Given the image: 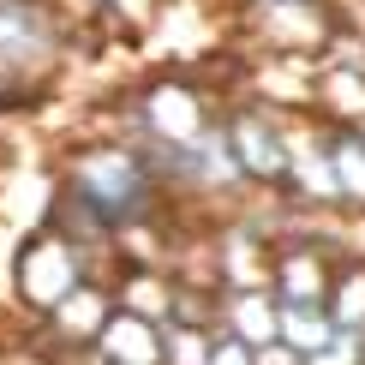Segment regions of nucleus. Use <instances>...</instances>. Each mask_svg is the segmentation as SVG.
<instances>
[{"instance_id":"obj_1","label":"nucleus","mask_w":365,"mask_h":365,"mask_svg":"<svg viewBox=\"0 0 365 365\" xmlns=\"http://www.w3.org/2000/svg\"><path fill=\"white\" fill-rule=\"evenodd\" d=\"M150 162L132 150H84L72 162V204L84 210L96 227H126L132 216L150 210Z\"/></svg>"},{"instance_id":"obj_2","label":"nucleus","mask_w":365,"mask_h":365,"mask_svg":"<svg viewBox=\"0 0 365 365\" xmlns=\"http://www.w3.org/2000/svg\"><path fill=\"white\" fill-rule=\"evenodd\" d=\"M78 287V246L66 234H30L19 246V299L30 312H60Z\"/></svg>"},{"instance_id":"obj_3","label":"nucleus","mask_w":365,"mask_h":365,"mask_svg":"<svg viewBox=\"0 0 365 365\" xmlns=\"http://www.w3.org/2000/svg\"><path fill=\"white\" fill-rule=\"evenodd\" d=\"M341 19L324 0H257V36L276 60H306V54H329Z\"/></svg>"},{"instance_id":"obj_4","label":"nucleus","mask_w":365,"mask_h":365,"mask_svg":"<svg viewBox=\"0 0 365 365\" xmlns=\"http://www.w3.org/2000/svg\"><path fill=\"white\" fill-rule=\"evenodd\" d=\"M222 144L234 156L240 180H257V186H287V168H294V144L282 138V126L264 108H234L222 120Z\"/></svg>"},{"instance_id":"obj_5","label":"nucleus","mask_w":365,"mask_h":365,"mask_svg":"<svg viewBox=\"0 0 365 365\" xmlns=\"http://www.w3.org/2000/svg\"><path fill=\"white\" fill-rule=\"evenodd\" d=\"M341 246L336 240H282L269 252V294L282 306H324L329 282H336Z\"/></svg>"},{"instance_id":"obj_6","label":"nucleus","mask_w":365,"mask_h":365,"mask_svg":"<svg viewBox=\"0 0 365 365\" xmlns=\"http://www.w3.org/2000/svg\"><path fill=\"white\" fill-rule=\"evenodd\" d=\"M222 324H227L234 341H246V347L264 354V347L282 341V299L269 287H227L222 294Z\"/></svg>"},{"instance_id":"obj_7","label":"nucleus","mask_w":365,"mask_h":365,"mask_svg":"<svg viewBox=\"0 0 365 365\" xmlns=\"http://www.w3.org/2000/svg\"><path fill=\"white\" fill-rule=\"evenodd\" d=\"M96 354L108 365H168V341H162V329L150 324L138 312H114L108 329H102Z\"/></svg>"},{"instance_id":"obj_8","label":"nucleus","mask_w":365,"mask_h":365,"mask_svg":"<svg viewBox=\"0 0 365 365\" xmlns=\"http://www.w3.org/2000/svg\"><path fill=\"white\" fill-rule=\"evenodd\" d=\"M48 42H54V19L42 0H0V54L6 60L42 54Z\"/></svg>"},{"instance_id":"obj_9","label":"nucleus","mask_w":365,"mask_h":365,"mask_svg":"<svg viewBox=\"0 0 365 365\" xmlns=\"http://www.w3.org/2000/svg\"><path fill=\"white\" fill-rule=\"evenodd\" d=\"M324 312H329V324L341 336H365V252H341Z\"/></svg>"},{"instance_id":"obj_10","label":"nucleus","mask_w":365,"mask_h":365,"mask_svg":"<svg viewBox=\"0 0 365 365\" xmlns=\"http://www.w3.org/2000/svg\"><path fill=\"white\" fill-rule=\"evenodd\" d=\"M329 341H336V324H329L324 306H282V347H294L299 359H312Z\"/></svg>"},{"instance_id":"obj_11","label":"nucleus","mask_w":365,"mask_h":365,"mask_svg":"<svg viewBox=\"0 0 365 365\" xmlns=\"http://www.w3.org/2000/svg\"><path fill=\"white\" fill-rule=\"evenodd\" d=\"M210 365H257V347L234 341V336H216L210 341Z\"/></svg>"}]
</instances>
